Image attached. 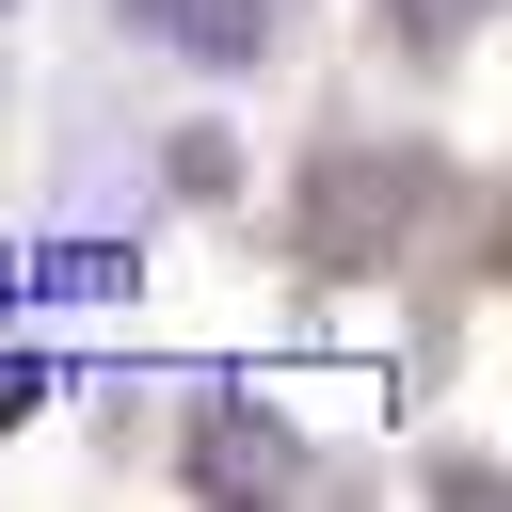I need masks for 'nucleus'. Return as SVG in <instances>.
<instances>
[{"instance_id": "nucleus-1", "label": "nucleus", "mask_w": 512, "mask_h": 512, "mask_svg": "<svg viewBox=\"0 0 512 512\" xmlns=\"http://www.w3.org/2000/svg\"><path fill=\"white\" fill-rule=\"evenodd\" d=\"M160 32H176L192 64H256V48H272V0H176Z\"/></svg>"}, {"instance_id": "nucleus-2", "label": "nucleus", "mask_w": 512, "mask_h": 512, "mask_svg": "<svg viewBox=\"0 0 512 512\" xmlns=\"http://www.w3.org/2000/svg\"><path fill=\"white\" fill-rule=\"evenodd\" d=\"M192 464H208V480H288V464H304V448H288V432H208V448H192Z\"/></svg>"}, {"instance_id": "nucleus-3", "label": "nucleus", "mask_w": 512, "mask_h": 512, "mask_svg": "<svg viewBox=\"0 0 512 512\" xmlns=\"http://www.w3.org/2000/svg\"><path fill=\"white\" fill-rule=\"evenodd\" d=\"M480 16H496V0H384V32H416V48H464Z\"/></svg>"}, {"instance_id": "nucleus-4", "label": "nucleus", "mask_w": 512, "mask_h": 512, "mask_svg": "<svg viewBox=\"0 0 512 512\" xmlns=\"http://www.w3.org/2000/svg\"><path fill=\"white\" fill-rule=\"evenodd\" d=\"M176 192H240V144L224 128H176Z\"/></svg>"}]
</instances>
